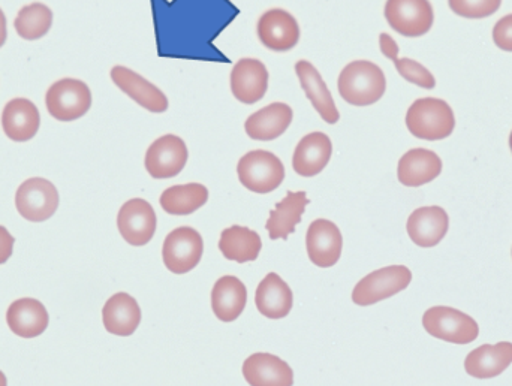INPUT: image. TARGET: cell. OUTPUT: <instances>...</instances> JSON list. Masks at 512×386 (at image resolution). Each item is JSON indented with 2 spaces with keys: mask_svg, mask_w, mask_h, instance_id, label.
<instances>
[{
  "mask_svg": "<svg viewBox=\"0 0 512 386\" xmlns=\"http://www.w3.org/2000/svg\"><path fill=\"white\" fill-rule=\"evenodd\" d=\"M14 244L15 238L12 237L11 232L5 226H0V265L5 264L11 258Z\"/></svg>",
  "mask_w": 512,
  "mask_h": 386,
  "instance_id": "cell-35",
  "label": "cell"
},
{
  "mask_svg": "<svg viewBox=\"0 0 512 386\" xmlns=\"http://www.w3.org/2000/svg\"><path fill=\"white\" fill-rule=\"evenodd\" d=\"M493 41L501 50L512 53V14L501 18L493 29Z\"/></svg>",
  "mask_w": 512,
  "mask_h": 386,
  "instance_id": "cell-34",
  "label": "cell"
},
{
  "mask_svg": "<svg viewBox=\"0 0 512 386\" xmlns=\"http://www.w3.org/2000/svg\"><path fill=\"white\" fill-rule=\"evenodd\" d=\"M268 69L256 59H242L231 72V92L237 101L254 105L264 98L268 90Z\"/></svg>",
  "mask_w": 512,
  "mask_h": 386,
  "instance_id": "cell-15",
  "label": "cell"
},
{
  "mask_svg": "<svg viewBox=\"0 0 512 386\" xmlns=\"http://www.w3.org/2000/svg\"><path fill=\"white\" fill-rule=\"evenodd\" d=\"M240 183L248 191L270 193L276 191L285 180L282 161L267 150H252L246 153L237 165Z\"/></svg>",
  "mask_w": 512,
  "mask_h": 386,
  "instance_id": "cell-4",
  "label": "cell"
},
{
  "mask_svg": "<svg viewBox=\"0 0 512 386\" xmlns=\"http://www.w3.org/2000/svg\"><path fill=\"white\" fill-rule=\"evenodd\" d=\"M294 113L289 105L274 102L252 114L245 123L246 134L255 141H274L291 126Z\"/></svg>",
  "mask_w": 512,
  "mask_h": 386,
  "instance_id": "cell-23",
  "label": "cell"
},
{
  "mask_svg": "<svg viewBox=\"0 0 512 386\" xmlns=\"http://www.w3.org/2000/svg\"><path fill=\"white\" fill-rule=\"evenodd\" d=\"M256 32L264 47L280 53L292 50L300 41L298 21L285 9L274 8L264 12L259 18Z\"/></svg>",
  "mask_w": 512,
  "mask_h": 386,
  "instance_id": "cell-12",
  "label": "cell"
},
{
  "mask_svg": "<svg viewBox=\"0 0 512 386\" xmlns=\"http://www.w3.org/2000/svg\"><path fill=\"white\" fill-rule=\"evenodd\" d=\"M243 376L251 386H292L294 372L276 355L256 352L243 364Z\"/></svg>",
  "mask_w": 512,
  "mask_h": 386,
  "instance_id": "cell-19",
  "label": "cell"
},
{
  "mask_svg": "<svg viewBox=\"0 0 512 386\" xmlns=\"http://www.w3.org/2000/svg\"><path fill=\"white\" fill-rule=\"evenodd\" d=\"M248 303V289L236 276H224L212 291V309L222 322H233L242 315Z\"/></svg>",
  "mask_w": 512,
  "mask_h": 386,
  "instance_id": "cell-27",
  "label": "cell"
},
{
  "mask_svg": "<svg viewBox=\"0 0 512 386\" xmlns=\"http://www.w3.org/2000/svg\"><path fill=\"white\" fill-rule=\"evenodd\" d=\"M111 80L123 93L150 113H165L170 107V102L161 89L126 66H114L111 69Z\"/></svg>",
  "mask_w": 512,
  "mask_h": 386,
  "instance_id": "cell-14",
  "label": "cell"
},
{
  "mask_svg": "<svg viewBox=\"0 0 512 386\" xmlns=\"http://www.w3.org/2000/svg\"><path fill=\"white\" fill-rule=\"evenodd\" d=\"M204 241L197 229L182 226L167 235L162 247L165 267L174 274H186L200 264Z\"/></svg>",
  "mask_w": 512,
  "mask_h": 386,
  "instance_id": "cell-7",
  "label": "cell"
},
{
  "mask_svg": "<svg viewBox=\"0 0 512 386\" xmlns=\"http://www.w3.org/2000/svg\"><path fill=\"white\" fill-rule=\"evenodd\" d=\"M406 126L418 140L441 141L456 128L453 108L438 98L415 101L406 113Z\"/></svg>",
  "mask_w": 512,
  "mask_h": 386,
  "instance_id": "cell-2",
  "label": "cell"
},
{
  "mask_svg": "<svg viewBox=\"0 0 512 386\" xmlns=\"http://www.w3.org/2000/svg\"><path fill=\"white\" fill-rule=\"evenodd\" d=\"M309 199L306 192H288L285 198L270 211L267 228L271 240H288L289 235L294 234L295 226L301 222L304 210Z\"/></svg>",
  "mask_w": 512,
  "mask_h": 386,
  "instance_id": "cell-28",
  "label": "cell"
},
{
  "mask_svg": "<svg viewBox=\"0 0 512 386\" xmlns=\"http://www.w3.org/2000/svg\"><path fill=\"white\" fill-rule=\"evenodd\" d=\"M442 161L435 152L412 149L402 156L397 167V179L406 188H420L441 176Z\"/></svg>",
  "mask_w": 512,
  "mask_h": 386,
  "instance_id": "cell-21",
  "label": "cell"
},
{
  "mask_svg": "<svg viewBox=\"0 0 512 386\" xmlns=\"http://www.w3.org/2000/svg\"><path fill=\"white\" fill-rule=\"evenodd\" d=\"M306 247L307 255L316 267H334L342 256V232L331 220H315L307 229Z\"/></svg>",
  "mask_w": 512,
  "mask_h": 386,
  "instance_id": "cell-13",
  "label": "cell"
},
{
  "mask_svg": "<svg viewBox=\"0 0 512 386\" xmlns=\"http://www.w3.org/2000/svg\"><path fill=\"white\" fill-rule=\"evenodd\" d=\"M258 312L268 319H282L289 315L294 304L291 288L276 273L267 274L255 292Z\"/></svg>",
  "mask_w": 512,
  "mask_h": 386,
  "instance_id": "cell-25",
  "label": "cell"
},
{
  "mask_svg": "<svg viewBox=\"0 0 512 386\" xmlns=\"http://www.w3.org/2000/svg\"><path fill=\"white\" fill-rule=\"evenodd\" d=\"M333 153L328 135L312 132L301 138L292 156V168L301 177H315L325 170Z\"/></svg>",
  "mask_w": 512,
  "mask_h": 386,
  "instance_id": "cell-17",
  "label": "cell"
},
{
  "mask_svg": "<svg viewBox=\"0 0 512 386\" xmlns=\"http://www.w3.org/2000/svg\"><path fill=\"white\" fill-rule=\"evenodd\" d=\"M15 207L29 222H45L59 208L56 186L41 177L26 180L15 193Z\"/></svg>",
  "mask_w": 512,
  "mask_h": 386,
  "instance_id": "cell-9",
  "label": "cell"
},
{
  "mask_svg": "<svg viewBox=\"0 0 512 386\" xmlns=\"http://www.w3.org/2000/svg\"><path fill=\"white\" fill-rule=\"evenodd\" d=\"M423 327L430 336L456 345H469L480 334L477 321L453 307L436 306L423 316Z\"/></svg>",
  "mask_w": 512,
  "mask_h": 386,
  "instance_id": "cell-3",
  "label": "cell"
},
{
  "mask_svg": "<svg viewBox=\"0 0 512 386\" xmlns=\"http://www.w3.org/2000/svg\"><path fill=\"white\" fill-rule=\"evenodd\" d=\"M6 36H8V32H6V17L2 9H0V48L5 45Z\"/></svg>",
  "mask_w": 512,
  "mask_h": 386,
  "instance_id": "cell-36",
  "label": "cell"
},
{
  "mask_svg": "<svg viewBox=\"0 0 512 386\" xmlns=\"http://www.w3.org/2000/svg\"><path fill=\"white\" fill-rule=\"evenodd\" d=\"M384 14L391 29L408 38L426 35L435 21L429 0H387Z\"/></svg>",
  "mask_w": 512,
  "mask_h": 386,
  "instance_id": "cell-8",
  "label": "cell"
},
{
  "mask_svg": "<svg viewBox=\"0 0 512 386\" xmlns=\"http://www.w3.org/2000/svg\"><path fill=\"white\" fill-rule=\"evenodd\" d=\"M188 147L177 135H164L149 147L144 159L147 173L153 179L165 180L179 176L188 164Z\"/></svg>",
  "mask_w": 512,
  "mask_h": 386,
  "instance_id": "cell-10",
  "label": "cell"
},
{
  "mask_svg": "<svg viewBox=\"0 0 512 386\" xmlns=\"http://www.w3.org/2000/svg\"><path fill=\"white\" fill-rule=\"evenodd\" d=\"M295 72H297L304 93H306L307 98L312 102L313 108L318 111L322 120L328 125H336L339 122L340 113L318 69L307 60H300L295 65Z\"/></svg>",
  "mask_w": 512,
  "mask_h": 386,
  "instance_id": "cell-20",
  "label": "cell"
},
{
  "mask_svg": "<svg viewBox=\"0 0 512 386\" xmlns=\"http://www.w3.org/2000/svg\"><path fill=\"white\" fill-rule=\"evenodd\" d=\"M219 249L222 255L230 261L245 264L256 261L262 249V240L259 234L246 226L234 225L224 229L219 240Z\"/></svg>",
  "mask_w": 512,
  "mask_h": 386,
  "instance_id": "cell-29",
  "label": "cell"
},
{
  "mask_svg": "<svg viewBox=\"0 0 512 386\" xmlns=\"http://www.w3.org/2000/svg\"><path fill=\"white\" fill-rule=\"evenodd\" d=\"M45 105L50 116L59 122H74L92 107V92L83 81L63 78L48 89Z\"/></svg>",
  "mask_w": 512,
  "mask_h": 386,
  "instance_id": "cell-6",
  "label": "cell"
},
{
  "mask_svg": "<svg viewBox=\"0 0 512 386\" xmlns=\"http://www.w3.org/2000/svg\"><path fill=\"white\" fill-rule=\"evenodd\" d=\"M48 316L47 309L41 301L35 298H21L14 301L6 312V322L15 336L23 339H33L41 336L47 330Z\"/></svg>",
  "mask_w": 512,
  "mask_h": 386,
  "instance_id": "cell-22",
  "label": "cell"
},
{
  "mask_svg": "<svg viewBox=\"0 0 512 386\" xmlns=\"http://www.w3.org/2000/svg\"><path fill=\"white\" fill-rule=\"evenodd\" d=\"M412 282V273L405 265H391L367 274L355 285L352 301L357 306H372L405 291Z\"/></svg>",
  "mask_w": 512,
  "mask_h": 386,
  "instance_id": "cell-5",
  "label": "cell"
},
{
  "mask_svg": "<svg viewBox=\"0 0 512 386\" xmlns=\"http://www.w3.org/2000/svg\"><path fill=\"white\" fill-rule=\"evenodd\" d=\"M450 228V217L447 211L438 205L417 208L409 216V238L420 247H435L441 243Z\"/></svg>",
  "mask_w": 512,
  "mask_h": 386,
  "instance_id": "cell-16",
  "label": "cell"
},
{
  "mask_svg": "<svg viewBox=\"0 0 512 386\" xmlns=\"http://www.w3.org/2000/svg\"><path fill=\"white\" fill-rule=\"evenodd\" d=\"M105 330L114 336L129 337L141 322V309L137 300L126 292L113 295L102 309Z\"/></svg>",
  "mask_w": 512,
  "mask_h": 386,
  "instance_id": "cell-24",
  "label": "cell"
},
{
  "mask_svg": "<svg viewBox=\"0 0 512 386\" xmlns=\"http://www.w3.org/2000/svg\"><path fill=\"white\" fill-rule=\"evenodd\" d=\"M510 147H511V152H512V132H511V135H510Z\"/></svg>",
  "mask_w": 512,
  "mask_h": 386,
  "instance_id": "cell-38",
  "label": "cell"
},
{
  "mask_svg": "<svg viewBox=\"0 0 512 386\" xmlns=\"http://www.w3.org/2000/svg\"><path fill=\"white\" fill-rule=\"evenodd\" d=\"M53 24V12L44 3H30L18 12L14 26L18 35L26 41L44 38Z\"/></svg>",
  "mask_w": 512,
  "mask_h": 386,
  "instance_id": "cell-32",
  "label": "cell"
},
{
  "mask_svg": "<svg viewBox=\"0 0 512 386\" xmlns=\"http://www.w3.org/2000/svg\"><path fill=\"white\" fill-rule=\"evenodd\" d=\"M379 47H381L382 54H384L387 59L393 60L397 72H399L406 81L417 84L418 87H423V89H435L436 80L432 72H430L426 66L415 62V60L408 59V57L400 59L399 45H397V42L394 41L388 33H381V36H379Z\"/></svg>",
  "mask_w": 512,
  "mask_h": 386,
  "instance_id": "cell-31",
  "label": "cell"
},
{
  "mask_svg": "<svg viewBox=\"0 0 512 386\" xmlns=\"http://www.w3.org/2000/svg\"><path fill=\"white\" fill-rule=\"evenodd\" d=\"M155 210L146 199L134 198L120 208L117 216V228L126 243L131 246H146L156 232Z\"/></svg>",
  "mask_w": 512,
  "mask_h": 386,
  "instance_id": "cell-11",
  "label": "cell"
},
{
  "mask_svg": "<svg viewBox=\"0 0 512 386\" xmlns=\"http://www.w3.org/2000/svg\"><path fill=\"white\" fill-rule=\"evenodd\" d=\"M209 201V189L200 183L177 185L168 188L161 195V207L173 216H188L195 213Z\"/></svg>",
  "mask_w": 512,
  "mask_h": 386,
  "instance_id": "cell-30",
  "label": "cell"
},
{
  "mask_svg": "<svg viewBox=\"0 0 512 386\" xmlns=\"http://www.w3.org/2000/svg\"><path fill=\"white\" fill-rule=\"evenodd\" d=\"M39 125H41L39 110L29 99H12L3 108V132L15 143H26L32 140L38 134Z\"/></svg>",
  "mask_w": 512,
  "mask_h": 386,
  "instance_id": "cell-18",
  "label": "cell"
},
{
  "mask_svg": "<svg viewBox=\"0 0 512 386\" xmlns=\"http://www.w3.org/2000/svg\"><path fill=\"white\" fill-rule=\"evenodd\" d=\"M0 386H8V381H6V376L3 375V372H0Z\"/></svg>",
  "mask_w": 512,
  "mask_h": 386,
  "instance_id": "cell-37",
  "label": "cell"
},
{
  "mask_svg": "<svg viewBox=\"0 0 512 386\" xmlns=\"http://www.w3.org/2000/svg\"><path fill=\"white\" fill-rule=\"evenodd\" d=\"M337 89L343 101L354 107H369L381 101L387 90L384 71L369 60H355L340 72Z\"/></svg>",
  "mask_w": 512,
  "mask_h": 386,
  "instance_id": "cell-1",
  "label": "cell"
},
{
  "mask_svg": "<svg viewBox=\"0 0 512 386\" xmlns=\"http://www.w3.org/2000/svg\"><path fill=\"white\" fill-rule=\"evenodd\" d=\"M512 364V343L483 345L469 352L465 361L466 373L472 378L492 379L502 375Z\"/></svg>",
  "mask_w": 512,
  "mask_h": 386,
  "instance_id": "cell-26",
  "label": "cell"
},
{
  "mask_svg": "<svg viewBox=\"0 0 512 386\" xmlns=\"http://www.w3.org/2000/svg\"><path fill=\"white\" fill-rule=\"evenodd\" d=\"M450 8L460 17L478 18L490 17L501 8L502 0H448Z\"/></svg>",
  "mask_w": 512,
  "mask_h": 386,
  "instance_id": "cell-33",
  "label": "cell"
}]
</instances>
